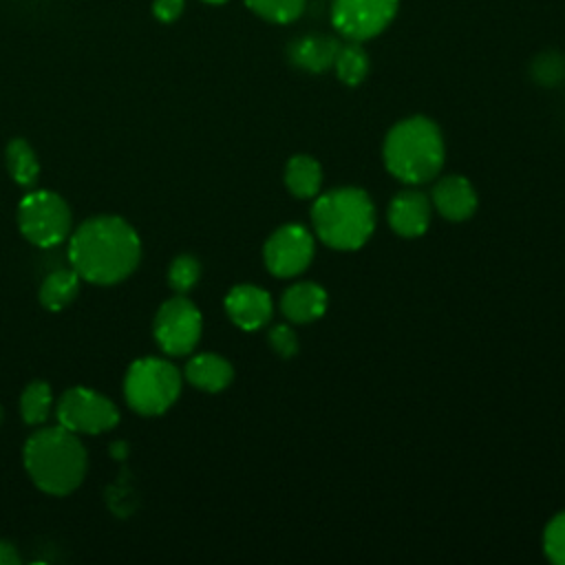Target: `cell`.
I'll list each match as a JSON object with an SVG mask.
<instances>
[{
  "label": "cell",
  "mask_w": 565,
  "mask_h": 565,
  "mask_svg": "<svg viewBox=\"0 0 565 565\" xmlns=\"http://www.w3.org/2000/svg\"><path fill=\"white\" fill-rule=\"evenodd\" d=\"M18 225L33 245L53 247L71 234V210L60 194L35 190L20 201Z\"/></svg>",
  "instance_id": "8992f818"
},
{
  "label": "cell",
  "mask_w": 565,
  "mask_h": 565,
  "mask_svg": "<svg viewBox=\"0 0 565 565\" xmlns=\"http://www.w3.org/2000/svg\"><path fill=\"white\" fill-rule=\"evenodd\" d=\"M7 168L11 179L20 185H33L40 174V163L33 148L24 139H13L7 146Z\"/></svg>",
  "instance_id": "ffe728a7"
},
{
  "label": "cell",
  "mask_w": 565,
  "mask_h": 565,
  "mask_svg": "<svg viewBox=\"0 0 565 565\" xmlns=\"http://www.w3.org/2000/svg\"><path fill=\"white\" fill-rule=\"evenodd\" d=\"M247 9L274 24L296 22L307 7V0H245Z\"/></svg>",
  "instance_id": "44dd1931"
},
{
  "label": "cell",
  "mask_w": 565,
  "mask_h": 565,
  "mask_svg": "<svg viewBox=\"0 0 565 565\" xmlns=\"http://www.w3.org/2000/svg\"><path fill=\"white\" fill-rule=\"evenodd\" d=\"M285 188L296 199H316L322 192V166L311 154H294L285 163Z\"/></svg>",
  "instance_id": "e0dca14e"
},
{
  "label": "cell",
  "mask_w": 565,
  "mask_h": 565,
  "mask_svg": "<svg viewBox=\"0 0 565 565\" xmlns=\"http://www.w3.org/2000/svg\"><path fill=\"white\" fill-rule=\"evenodd\" d=\"M68 258L79 278L95 285H115L139 265L141 243L124 218L95 216L71 236Z\"/></svg>",
  "instance_id": "6da1fadb"
},
{
  "label": "cell",
  "mask_w": 565,
  "mask_h": 565,
  "mask_svg": "<svg viewBox=\"0 0 565 565\" xmlns=\"http://www.w3.org/2000/svg\"><path fill=\"white\" fill-rule=\"evenodd\" d=\"M201 311L188 298L166 300L154 318V338L170 355L190 353L201 338Z\"/></svg>",
  "instance_id": "30bf717a"
},
{
  "label": "cell",
  "mask_w": 565,
  "mask_h": 565,
  "mask_svg": "<svg viewBox=\"0 0 565 565\" xmlns=\"http://www.w3.org/2000/svg\"><path fill=\"white\" fill-rule=\"evenodd\" d=\"M530 77L545 88L558 86L565 79V55L558 51H543L530 62Z\"/></svg>",
  "instance_id": "603a6c76"
},
{
  "label": "cell",
  "mask_w": 565,
  "mask_h": 565,
  "mask_svg": "<svg viewBox=\"0 0 565 565\" xmlns=\"http://www.w3.org/2000/svg\"><path fill=\"white\" fill-rule=\"evenodd\" d=\"M86 448L64 426L33 433L24 446V466L33 483L49 494L73 492L86 475Z\"/></svg>",
  "instance_id": "277c9868"
},
{
  "label": "cell",
  "mask_w": 565,
  "mask_h": 565,
  "mask_svg": "<svg viewBox=\"0 0 565 565\" xmlns=\"http://www.w3.org/2000/svg\"><path fill=\"white\" fill-rule=\"evenodd\" d=\"M543 552L554 565H565V510L547 521L543 530Z\"/></svg>",
  "instance_id": "d4e9b609"
},
{
  "label": "cell",
  "mask_w": 565,
  "mask_h": 565,
  "mask_svg": "<svg viewBox=\"0 0 565 565\" xmlns=\"http://www.w3.org/2000/svg\"><path fill=\"white\" fill-rule=\"evenodd\" d=\"M199 276H201V263L190 256V254H181L172 260L170 269H168V280H170V287L179 294H185L190 291L196 282H199Z\"/></svg>",
  "instance_id": "cb8c5ba5"
},
{
  "label": "cell",
  "mask_w": 565,
  "mask_h": 565,
  "mask_svg": "<svg viewBox=\"0 0 565 565\" xmlns=\"http://www.w3.org/2000/svg\"><path fill=\"white\" fill-rule=\"evenodd\" d=\"M225 311L236 327L256 331L269 322L274 302L271 296L256 285H236L225 296Z\"/></svg>",
  "instance_id": "4fadbf2b"
},
{
  "label": "cell",
  "mask_w": 565,
  "mask_h": 565,
  "mask_svg": "<svg viewBox=\"0 0 565 565\" xmlns=\"http://www.w3.org/2000/svg\"><path fill=\"white\" fill-rule=\"evenodd\" d=\"M124 393L135 413L161 415L177 402L181 393V375L168 360L143 358L128 369Z\"/></svg>",
  "instance_id": "5b68a950"
},
{
  "label": "cell",
  "mask_w": 565,
  "mask_h": 565,
  "mask_svg": "<svg viewBox=\"0 0 565 565\" xmlns=\"http://www.w3.org/2000/svg\"><path fill=\"white\" fill-rule=\"evenodd\" d=\"M0 415H2V413H0Z\"/></svg>",
  "instance_id": "f546056e"
},
{
  "label": "cell",
  "mask_w": 565,
  "mask_h": 565,
  "mask_svg": "<svg viewBox=\"0 0 565 565\" xmlns=\"http://www.w3.org/2000/svg\"><path fill=\"white\" fill-rule=\"evenodd\" d=\"M399 0H331L329 20L342 40L366 42L388 29Z\"/></svg>",
  "instance_id": "52a82bcc"
},
{
  "label": "cell",
  "mask_w": 565,
  "mask_h": 565,
  "mask_svg": "<svg viewBox=\"0 0 565 565\" xmlns=\"http://www.w3.org/2000/svg\"><path fill=\"white\" fill-rule=\"evenodd\" d=\"M77 291L79 274L75 269H57L44 278L40 287V302L51 311H60L75 300Z\"/></svg>",
  "instance_id": "d6986e66"
},
{
  "label": "cell",
  "mask_w": 565,
  "mask_h": 565,
  "mask_svg": "<svg viewBox=\"0 0 565 565\" xmlns=\"http://www.w3.org/2000/svg\"><path fill=\"white\" fill-rule=\"evenodd\" d=\"M369 68H371V60L362 42H353V40L340 42V49L333 60V71L344 86L362 84L369 75Z\"/></svg>",
  "instance_id": "ac0fdd59"
},
{
  "label": "cell",
  "mask_w": 565,
  "mask_h": 565,
  "mask_svg": "<svg viewBox=\"0 0 565 565\" xmlns=\"http://www.w3.org/2000/svg\"><path fill=\"white\" fill-rule=\"evenodd\" d=\"M338 49H340V40L333 35L305 33V35L294 38L287 44V60L305 73L320 75L329 68H333Z\"/></svg>",
  "instance_id": "5bb4252c"
},
{
  "label": "cell",
  "mask_w": 565,
  "mask_h": 565,
  "mask_svg": "<svg viewBox=\"0 0 565 565\" xmlns=\"http://www.w3.org/2000/svg\"><path fill=\"white\" fill-rule=\"evenodd\" d=\"M185 9V0H154L152 13L161 22H174Z\"/></svg>",
  "instance_id": "4316f807"
},
{
  "label": "cell",
  "mask_w": 565,
  "mask_h": 565,
  "mask_svg": "<svg viewBox=\"0 0 565 565\" xmlns=\"http://www.w3.org/2000/svg\"><path fill=\"white\" fill-rule=\"evenodd\" d=\"M382 159L393 179L424 185L439 177L446 159L444 135L426 115H411L391 126L382 143Z\"/></svg>",
  "instance_id": "7a4b0ae2"
},
{
  "label": "cell",
  "mask_w": 565,
  "mask_h": 565,
  "mask_svg": "<svg viewBox=\"0 0 565 565\" xmlns=\"http://www.w3.org/2000/svg\"><path fill=\"white\" fill-rule=\"evenodd\" d=\"M232 364L216 353H199L185 366V380L205 393L223 391L232 382Z\"/></svg>",
  "instance_id": "2e32d148"
},
{
  "label": "cell",
  "mask_w": 565,
  "mask_h": 565,
  "mask_svg": "<svg viewBox=\"0 0 565 565\" xmlns=\"http://www.w3.org/2000/svg\"><path fill=\"white\" fill-rule=\"evenodd\" d=\"M267 342H269L271 351L278 353L280 358H294V355L298 353V349H300L296 331H294L289 324H285V322L274 324V327L269 329Z\"/></svg>",
  "instance_id": "484cf974"
},
{
  "label": "cell",
  "mask_w": 565,
  "mask_h": 565,
  "mask_svg": "<svg viewBox=\"0 0 565 565\" xmlns=\"http://www.w3.org/2000/svg\"><path fill=\"white\" fill-rule=\"evenodd\" d=\"M20 413L26 424H42L51 413V388L44 382H31L20 397Z\"/></svg>",
  "instance_id": "7402d4cb"
},
{
  "label": "cell",
  "mask_w": 565,
  "mask_h": 565,
  "mask_svg": "<svg viewBox=\"0 0 565 565\" xmlns=\"http://www.w3.org/2000/svg\"><path fill=\"white\" fill-rule=\"evenodd\" d=\"M311 230L327 247L335 252H355L373 236L375 205L362 188H331L313 199Z\"/></svg>",
  "instance_id": "3957f363"
},
{
  "label": "cell",
  "mask_w": 565,
  "mask_h": 565,
  "mask_svg": "<svg viewBox=\"0 0 565 565\" xmlns=\"http://www.w3.org/2000/svg\"><path fill=\"white\" fill-rule=\"evenodd\" d=\"M316 256V236L302 223H285L269 234L263 247V260L271 276L294 278L302 274Z\"/></svg>",
  "instance_id": "ba28073f"
},
{
  "label": "cell",
  "mask_w": 565,
  "mask_h": 565,
  "mask_svg": "<svg viewBox=\"0 0 565 565\" xmlns=\"http://www.w3.org/2000/svg\"><path fill=\"white\" fill-rule=\"evenodd\" d=\"M430 203L441 218L450 223H461L475 216L479 199L475 185L463 174H446L435 181Z\"/></svg>",
  "instance_id": "8fae6325"
},
{
  "label": "cell",
  "mask_w": 565,
  "mask_h": 565,
  "mask_svg": "<svg viewBox=\"0 0 565 565\" xmlns=\"http://www.w3.org/2000/svg\"><path fill=\"white\" fill-rule=\"evenodd\" d=\"M329 307V294L324 287L311 280L289 285L280 296V311L291 324H309L324 316Z\"/></svg>",
  "instance_id": "9a60e30c"
},
{
  "label": "cell",
  "mask_w": 565,
  "mask_h": 565,
  "mask_svg": "<svg viewBox=\"0 0 565 565\" xmlns=\"http://www.w3.org/2000/svg\"><path fill=\"white\" fill-rule=\"evenodd\" d=\"M119 419L115 404L97 391L75 386L68 388L57 402V422L71 433L97 435L110 430Z\"/></svg>",
  "instance_id": "9c48e42d"
},
{
  "label": "cell",
  "mask_w": 565,
  "mask_h": 565,
  "mask_svg": "<svg viewBox=\"0 0 565 565\" xmlns=\"http://www.w3.org/2000/svg\"><path fill=\"white\" fill-rule=\"evenodd\" d=\"M433 218L430 196L419 190L397 192L386 210L388 227L402 238H419L426 234Z\"/></svg>",
  "instance_id": "7c38bea8"
},
{
  "label": "cell",
  "mask_w": 565,
  "mask_h": 565,
  "mask_svg": "<svg viewBox=\"0 0 565 565\" xmlns=\"http://www.w3.org/2000/svg\"><path fill=\"white\" fill-rule=\"evenodd\" d=\"M18 563H20L18 550L11 543L0 541V565H18Z\"/></svg>",
  "instance_id": "83f0119b"
},
{
  "label": "cell",
  "mask_w": 565,
  "mask_h": 565,
  "mask_svg": "<svg viewBox=\"0 0 565 565\" xmlns=\"http://www.w3.org/2000/svg\"><path fill=\"white\" fill-rule=\"evenodd\" d=\"M203 2H207V4H223V2H227V0H203Z\"/></svg>",
  "instance_id": "f1b7e54d"
}]
</instances>
